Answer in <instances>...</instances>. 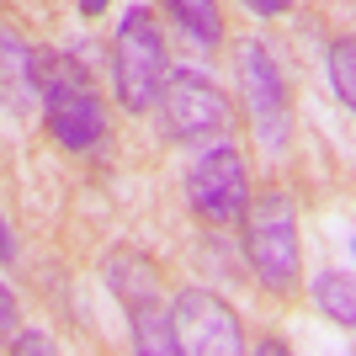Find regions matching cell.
I'll use <instances>...</instances> for the list:
<instances>
[{
    "mask_svg": "<svg viewBox=\"0 0 356 356\" xmlns=\"http://www.w3.org/2000/svg\"><path fill=\"white\" fill-rule=\"evenodd\" d=\"M170 74V54H165V32L154 27L149 6H128L112 43V90L128 112H149L160 102V86Z\"/></svg>",
    "mask_w": 356,
    "mask_h": 356,
    "instance_id": "obj_3",
    "label": "cell"
},
{
    "mask_svg": "<svg viewBox=\"0 0 356 356\" xmlns=\"http://www.w3.org/2000/svg\"><path fill=\"white\" fill-rule=\"evenodd\" d=\"M16 335V293L0 282V341H11Z\"/></svg>",
    "mask_w": 356,
    "mask_h": 356,
    "instance_id": "obj_13",
    "label": "cell"
},
{
    "mask_svg": "<svg viewBox=\"0 0 356 356\" xmlns=\"http://www.w3.org/2000/svg\"><path fill=\"white\" fill-rule=\"evenodd\" d=\"M38 96H43V128L59 149L86 154V149H96L106 138V102H102V90L90 86L86 64L43 59Z\"/></svg>",
    "mask_w": 356,
    "mask_h": 356,
    "instance_id": "obj_1",
    "label": "cell"
},
{
    "mask_svg": "<svg viewBox=\"0 0 356 356\" xmlns=\"http://www.w3.org/2000/svg\"><path fill=\"white\" fill-rule=\"evenodd\" d=\"M160 112H165V128L170 138H223L234 128V106L213 86L202 70H176L170 80L160 86Z\"/></svg>",
    "mask_w": 356,
    "mask_h": 356,
    "instance_id": "obj_5",
    "label": "cell"
},
{
    "mask_svg": "<svg viewBox=\"0 0 356 356\" xmlns=\"http://www.w3.org/2000/svg\"><path fill=\"white\" fill-rule=\"evenodd\" d=\"M245 250H250L255 277L266 282V293L293 298L298 287V266H303V250H298V208L282 186L261 192L255 202H245Z\"/></svg>",
    "mask_w": 356,
    "mask_h": 356,
    "instance_id": "obj_2",
    "label": "cell"
},
{
    "mask_svg": "<svg viewBox=\"0 0 356 356\" xmlns=\"http://www.w3.org/2000/svg\"><path fill=\"white\" fill-rule=\"evenodd\" d=\"M38 80H43V59L32 54V43L0 27V96L16 112H27V106H38Z\"/></svg>",
    "mask_w": 356,
    "mask_h": 356,
    "instance_id": "obj_9",
    "label": "cell"
},
{
    "mask_svg": "<svg viewBox=\"0 0 356 356\" xmlns=\"http://www.w3.org/2000/svg\"><path fill=\"white\" fill-rule=\"evenodd\" d=\"M239 6H245V11H255V16H282L293 0H239Z\"/></svg>",
    "mask_w": 356,
    "mask_h": 356,
    "instance_id": "obj_14",
    "label": "cell"
},
{
    "mask_svg": "<svg viewBox=\"0 0 356 356\" xmlns=\"http://www.w3.org/2000/svg\"><path fill=\"white\" fill-rule=\"evenodd\" d=\"M186 202H192L197 218L208 223H234L250 202V170L239 160L234 144H213L202 149L186 170Z\"/></svg>",
    "mask_w": 356,
    "mask_h": 356,
    "instance_id": "obj_7",
    "label": "cell"
},
{
    "mask_svg": "<svg viewBox=\"0 0 356 356\" xmlns=\"http://www.w3.org/2000/svg\"><path fill=\"white\" fill-rule=\"evenodd\" d=\"M106 282L118 287V298L128 303V319H134V346L144 356H176V330H170V309H165V287L160 271L138 261V255H112L106 261Z\"/></svg>",
    "mask_w": 356,
    "mask_h": 356,
    "instance_id": "obj_4",
    "label": "cell"
},
{
    "mask_svg": "<svg viewBox=\"0 0 356 356\" xmlns=\"http://www.w3.org/2000/svg\"><path fill=\"white\" fill-rule=\"evenodd\" d=\"M314 303L335 319L341 330L356 325V298H351V271H319L314 277Z\"/></svg>",
    "mask_w": 356,
    "mask_h": 356,
    "instance_id": "obj_11",
    "label": "cell"
},
{
    "mask_svg": "<svg viewBox=\"0 0 356 356\" xmlns=\"http://www.w3.org/2000/svg\"><path fill=\"white\" fill-rule=\"evenodd\" d=\"M170 330H176V351H192V356H239L245 351V330H239L234 309L223 298L202 293V287L176 293Z\"/></svg>",
    "mask_w": 356,
    "mask_h": 356,
    "instance_id": "obj_8",
    "label": "cell"
},
{
    "mask_svg": "<svg viewBox=\"0 0 356 356\" xmlns=\"http://www.w3.org/2000/svg\"><path fill=\"white\" fill-rule=\"evenodd\" d=\"M165 11H170V22L181 27V38L192 48H218L223 43V11L218 0H160Z\"/></svg>",
    "mask_w": 356,
    "mask_h": 356,
    "instance_id": "obj_10",
    "label": "cell"
},
{
    "mask_svg": "<svg viewBox=\"0 0 356 356\" xmlns=\"http://www.w3.org/2000/svg\"><path fill=\"white\" fill-rule=\"evenodd\" d=\"M330 86L341 96V106L356 102V48H351V38H341V43L330 48Z\"/></svg>",
    "mask_w": 356,
    "mask_h": 356,
    "instance_id": "obj_12",
    "label": "cell"
},
{
    "mask_svg": "<svg viewBox=\"0 0 356 356\" xmlns=\"http://www.w3.org/2000/svg\"><path fill=\"white\" fill-rule=\"evenodd\" d=\"M234 70H239V90H245V106H250L255 138H261L271 154H282L293 118H287V80H282V70H277V59L266 54V43L245 38V43L234 48Z\"/></svg>",
    "mask_w": 356,
    "mask_h": 356,
    "instance_id": "obj_6",
    "label": "cell"
},
{
    "mask_svg": "<svg viewBox=\"0 0 356 356\" xmlns=\"http://www.w3.org/2000/svg\"><path fill=\"white\" fill-rule=\"evenodd\" d=\"M11 351H54V341H43L38 330H27V335H16V341H11Z\"/></svg>",
    "mask_w": 356,
    "mask_h": 356,
    "instance_id": "obj_15",
    "label": "cell"
},
{
    "mask_svg": "<svg viewBox=\"0 0 356 356\" xmlns=\"http://www.w3.org/2000/svg\"><path fill=\"white\" fill-rule=\"evenodd\" d=\"M74 6H80L86 16H102V11H106V0H74Z\"/></svg>",
    "mask_w": 356,
    "mask_h": 356,
    "instance_id": "obj_17",
    "label": "cell"
},
{
    "mask_svg": "<svg viewBox=\"0 0 356 356\" xmlns=\"http://www.w3.org/2000/svg\"><path fill=\"white\" fill-rule=\"evenodd\" d=\"M11 255H16L11 250V229H6V218H0V261H11Z\"/></svg>",
    "mask_w": 356,
    "mask_h": 356,
    "instance_id": "obj_16",
    "label": "cell"
}]
</instances>
